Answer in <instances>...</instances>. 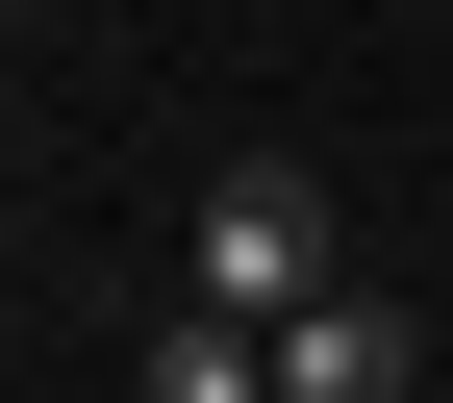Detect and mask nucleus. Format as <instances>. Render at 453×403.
Returning <instances> with one entry per match:
<instances>
[{
  "label": "nucleus",
  "mask_w": 453,
  "mask_h": 403,
  "mask_svg": "<svg viewBox=\"0 0 453 403\" xmlns=\"http://www.w3.org/2000/svg\"><path fill=\"white\" fill-rule=\"evenodd\" d=\"M327 277H353L327 177H303V151H226V177H202V303H226V328H303Z\"/></svg>",
  "instance_id": "nucleus-1"
},
{
  "label": "nucleus",
  "mask_w": 453,
  "mask_h": 403,
  "mask_svg": "<svg viewBox=\"0 0 453 403\" xmlns=\"http://www.w3.org/2000/svg\"><path fill=\"white\" fill-rule=\"evenodd\" d=\"M403 378H428V328L378 303V277H327V303L277 328V403H403Z\"/></svg>",
  "instance_id": "nucleus-2"
},
{
  "label": "nucleus",
  "mask_w": 453,
  "mask_h": 403,
  "mask_svg": "<svg viewBox=\"0 0 453 403\" xmlns=\"http://www.w3.org/2000/svg\"><path fill=\"white\" fill-rule=\"evenodd\" d=\"M151 403H277V328H226V303H177V328H151Z\"/></svg>",
  "instance_id": "nucleus-3"
}]
</instances>
